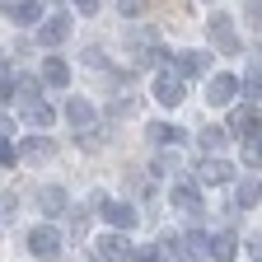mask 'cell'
Returning a JSON list of instances; mask_svg holds the SVG:
<instances>
[{"label": "cell", "instance_id": "6da1fadb", "mask_svg": "<svg viewBox=\"0 0 262 262\" xmlns=\"http://www.w3.org/2000/svg\"><path fill=\"white\" fill-rule=\"evenodd\" d=\"M14 89H19V94H14V98H19V108H24V117H28L33 126H52V122H56L52 103H42V98H38V80H19Z\"/></svg>", "mask_w": 262, "mask_h": 262}, {"label": "cell", "instance_id": "7a4b0ae2", "mask_svg": "<svg viewBox=\"0 0 262 262\" xmlns=\"http://www.w3.org/2000/svg\"><path fill=\"white\" fill-rule=\"evenodd\" d=\"M206 28H211V42H215L225 56H239V52H244V38H239V28H234V19H229V14H211Z\"/></svg>", "mask_w": 262, "mask_h": 262}, {"label": "cell", "instance_id": "3957f363", "mask_svg": "<svg viewBox=\"0 0 262 262\" xmlns=\"http://www.w3.org/2000/svg\"><path fill=\"white\" fill-rule=\"evenodd\" d=\"M94 257H98V262H117V257H136V248L122 239V229H113V234L94 239Z\"/></svg>", "mask_w": 262, "mask_h": 262}, {"label": "cell", "instance_id": "277c9868", "mask_svg": "<svg viewBox=\"0 0 262 262\" xmlns=\"http://www.w3.org/2000/svg\"><path fill=\"white\" fill-rule=\"evenodd\" d=\"M155 98H159L164 108H178L183 103V75L178 71H159L155 75Z\"/></svg>", "mask_w": 262, "mask_h": 262}, {"label": "cell", "instance_id": "5b68a950", "mask_svg": "<svg viewBox=\"0 0 262 262\" xmlns=\"http://www.w3.org/2000/svg\"><path fill=\"white\" fill-rule=\"evenodd\" d=\"M28 253L33 257H56L61 253V234H56V229H47V225H38V229H28Z\"/></svg>", "mask_w": 262, "mask_h": 262}, {"label": "cell", "instance_id": "8992f818", "mask_svg": "<svg viewBox=\"0 0 262 262\" xmlns=\"http://www.w3.org/2000/svg\"><path fill=\"white\" fill-rule=\"evenodd\" d=\"M234 94H244V80H234V75H215V80L206 84V103L225 108V103H234Z\"/></svg>", "mask_w": 262, "mask_h": 262}, {"label": "cell", "instance_id": "52a82bcc", "mask_svg": "<svg viewBox=\"0 0 262 262\" xmlns=\"http://www.w3.org/2000/svg\"><path fill=\"white\" fill-rule=\"evenodd\" d=\"M169 202H173L178 211H187V215H202V187H196V183H173Z\"/></svg>", "mask_w": 262, "mask_h": 262}, {"label": "cell", "instance_id": "ba28073f", "mask_svg": "<svg viewBox=\"0 0 262 262\" xmlns=\"http://www.w3.org/2000/svg\"><path fill=\"white\" fill-rule=\"evenodd\" d=\"M257 126H262V122H257V108H253V103H239L234 113H229V136H244V141H248Z\"/></svg>", "mask_w": 262, "mask_h": 262}, {"label": "cell", "instance_id": "9c48e42d", "mask_svg": "<svg viewBox=\"0 0 262 262\" xmlns=\"http://www.w3.org/2000/svg\"><path fill=\"white\" fill-rule=\"evenodd\" d=\"M98 211H103V220L113 225V229H136V206H126V202H103V206H98Z\"/></svg>", "mask_w": 262, "mask_h": 262}, {"label": "cell", "instance_id": "30bf717a", "mask_svg": "<svg viewBox=\"0 0 262 262\" xmlns=\"http://www.w3.org/2000/svg\"><path fill=\"white\" fill-rule=\"evenodd\" d=\"M173 71H178L183 80H192V75H206V71H211V56H206V52H178Z\"/></svg>", "mask_w": 262, "mask_h": 262}, {"label": "cell", "instance_id": "8fae6325", "mask_svg": "<svg viewBox=\"0 0 262 262\" xmlns=\"http://www.w3.org/2000/svg\"><path fill=\"white\" fill-rule=\"evenodd\" d=\"M196 178H202V183H229V178H234V169H229L220 155H206L202 164H196Z\"/></svg>", "mask_w": 262, "mask_h": 262}, {"label": "cell", "instance_id": "7c38bea8", "mask_svg": "<svg viewBox=\"0 0 262 262\" xmlns=\"http://www.w3.org/2000/svg\"><path fill=\"white\" fill-rule=\"evenodd\" d=\"M5 19L19 24V28H28V24L42 19V5H33V0H14V5H10V0H5Z\"/></svg>", "mask_w": 262, "mask_h": 262}, {"label": "cell", "instance_id": "4fadbf2b", "mask_svg": "<svg viewBox=\"0 0 262 262\" xmlns=\"http://www.w3.org/2000/svg\"><path fill=\"white\" fill-rule=\"evenodd\" d=\"M38 38H42V47H56V42H66L71 38V19H61V14H52L42 28H38Z\"/></svg>", "mask_w": 262, "mask_h": 262}, {"label": "cell", "instance_id": "5bb4252c", "mask_svg": "<svg viewBox=\"0 0 262 262\" xmlns=\"http://www.w3.org/2000/svg\"><path fill=\"white\" fill-rule=\"evenodd\" d=\"M42 80H47L52 89H66V84H71V66H66L61 56H47V61H42Z\"/></svg>", "mask_w": 262, "mask_h": 262}, {"label": "cell", "instance_id": "9a60e30c", "mask_svg": "<svg viewBox=\"0 0 262 262\" xmlns=\"http://www.w3.org/2000/svg\"><path fill=\"white\" fill-rule=\"evenodd\" d=\"M19 155H24L28 164H42V159H52V155H56V145H52V141H42V136H28V141L19 145Z\"/></svg>", "mask_w": 262, "mask_h": 262}, {"label": "cell", "instance_id": "2e32d148", "mask_svg": "<svg viewBox=\"0 0 262 262\" xmlns=\"http://www.w3.org/2000/svg\"><path fill=\"white\" fill-rule=\"evenodd\" d=\"M257 202H262V183H257V178L234 183V206H239V211H248V206H257Z\"/></svg>", "mask_w": 262, "mask_h": 262}, {"label": "cell", "instance_id": "e0dca14e", "mask_svg": "<svg viewBox=\"0 0 262 262\" xmlns=\"http://www.w3.org/2000/svg\"><path fill=\"white\" fill-rule=\"evenodd\" d=\"M66 117H71L75 131H89V126H94V108L84 103V98H71V103H66Z\"/></svg>", "mask_w": 262, "mask_h": 262}, {"label": "cell", "instance_id": "ac0fdd59", "mask_svg": "<svg viewBox=\"0 0 262 262\" xmlns=\"http://www.w3.org/2000/svg\"><path fill=\"white\" fill-rule=\"evenodd\" d=\"M234 257H239L234 234H215V239H211V262H234Z\"/></svg>", "mask_w": 262, "mask_h": 262}, {"label": "cell", "instance_id": "d6986e66", "mask_svg": "<svg viewBox=\"0 0 262 262\" xmlns=\"http://www.w3.org/2000/svg\"><path fill=\"white\" fill-rule=\"evenodd\" d=\"M225 141H229V126H202V150L220 155V150H225Z\"/></svg>", "mask_w": 262, "mask_h": 262}, {"label": "cell", "instance_id": "ffe728a7", "mask_svg": "<svg viewBox=\"0 0 262 262\" xmlns=\"http://www.w3.org/2000/svg\"><path fill=\"white\" fill-rule=\"evenodd\" d=\"M38 202H42V215H61V211H66V192H61V187H42Z\"/></svg>", "mask_w": 262, "mask_h": 262}, {"label": "cell", "instance_id": "44dd1931", "mask_svg": "<svg viewBox=\"0 0 262 262\" xmlns=\"http://www.w3.org/2000/svg\"><path fill=\"white\" fill-rule=\"evenodd\" d=\"M75 141H80V150H98L108 141V126H89V131H75Z\"/></svg>", "mask_w": 262, "mask_h": 262}, {"label": "cell", "instance_id": "7402d4cb", "mask_svg": "<svg viewBox=\"0 0 262 262\" xmlns=\"http://www.w3.org/2000/svg\"><path fill=\"white\" fill-rule=\"evenodd\" d=\"M150 141H155V145H173V141H178V126L155 122V126H150Z\"/></svg>", "mask_w": 262, "mask_h": 262}, {"label": "cell", "instance_id": "603a6c76", "mask_svg": "<svg viewBox=\"0 0 262 262\" xmlns=\"http://www.w3.org/2000/svg\"><path fill=\"white\" fill-rule=\"evenodd\" d=\"M244 164H262V126L244 141Z\"/></svg>", "mask_w": 262, "mask_h": 262}, {"label": "cell", "instance_id": "cb8c5ba5", "mask_svg": "<svg viewBox=\"0 0 262 262\" xmlns=\"http://www.w3.org/2000/svg\"><path fill=\"white\" fill-rule=\"evenodd\" d=\"M131 262H169V248L164 244H155V248H136V257Z\"/></svg>", "mask_w": 262, "mask_h": 262}, {"label": "cell", "instance_id": "d4e9b609", "mask_svg": "<svg viewBox=\"0 0 262 262\" xmlns=\"http://www.w3.org/2000/svg\"><path fill=\"white\" fill-rule=\"evenodd\" d=\"M244 94L248 98H262V66H253V71L244 75Z\"/></svg>", "mask_w": 262, "mask_h": 262}, {"label": "cell", "instance_id": "484cf974", "mask_svg": "<svg viewBox=\"0 0 262 262\" xmlns=\"http://www.w3.org/2000/svg\"><path fill=\"white\" fill-rule=\"evenodd\" d=\"M19 159H24V155H19V150H14L10 141H5V145H0V164H5V169H14V164H19Z\"/></svg>", "mask_w": 262, "mask_h": 262}, {"label": "cell", "instance_id": "4316f807", "mask_svg": "<svg viewBox=\"0 0 262 262\" xmlns=\"http://www.w3.org/2000/svg\"><path fill=\"white\" fill-rule=\"evenodd\" d=\"M126 113H136V98H113V117H126Z\"/></svg>", "mask_w": 262, "mask_h": 262}, {"label": "cell", "instance_id": "83f0119b", "mask_svg": "<svg viewBox=\"0 0 262 262\" xmlns=\"http://www.w3.org/2000/svg\"><path fill=\"white\" fill-rule=\"evenodd\" d=\"M117 10H122L126 19H136V14H141V0H117Z\"/></svg>", "mask_w": 262, "mask_h": 262}, {"label": "cell", "instance_id": "f1b7e54d", "mask_svg": "<svg viewBox=\"0 0 262 262\" xmlns=\"http://www.w3.org/2000/svg\"><path fill=\"white\" fill-rule=\"evenodd\" d=\"M244 10H248V19H253V24L262 28V0H248V5H244Z\"/></svg>", "mask_w": 262, "mask_h": 262}, {"label": "cell", "instance_id": "f546056e", "mask_svg": "<svg viewBox=\"0 0 262 262\" xmlns=\"http://www.w3.org/2000/svg\"><path fill=\"white\" fill-rule=\"evenodd\" d=\"M71 234H89V215H75L71 220Z\"/></svg>", "mask_w": 262, "mask_h": 262}, {"label": "cell", "instance_id": "4dcf8cb0", "mask_svg": "<svg viewBox=\"0 0 262 262\" xmlns=\"http://www.w3.org/2000/svg\"><path fill=\"white\" fill-rule=\"evenodd\" d=\"M75 5H80L84 14H94V10H98V0H75Z\"/></svg>", "mask_w": 262, "mask_h": 262}, {"label": "cell", "instance_id": "1f68e13d", "mask_svg": "<svg viewBox=\"0 0 262 262\" xmlns=\"http://www.w3.org/2000/svg\"><path fill=\"white\" fill-rule=\"evenodd\" d=\"M253 257H257V262H262V234H257V239H253Z\"/></svg>", "mask_w": 262, "mask_h": 262}]
</instances>
